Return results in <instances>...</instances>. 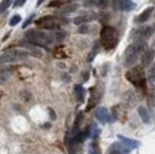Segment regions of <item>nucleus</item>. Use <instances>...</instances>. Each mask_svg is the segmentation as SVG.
I'll return each instance as SVG.
<instances>
[{"label":"nucleus","mask_w":155,"mask_h":154,"mask_svg":"<svg viewBox=\"0 0 155 154\" xmlns=\"http://www.w3.org/2000/svg\"><path fill=\"white\" fill-rule=\"evenodd\" d=\"M26 37L31 44L36 45V46L50 48V45H52V43H53L51 34H48V32H43V30H38V29L28 30L26 34Z\"/></svg>","instance_id":"nucleus-1"},{"label":"nucleus","mask_w":155,"mask_h":154,"mask_svg":"<svg viewBox=\"0 0 155 154\" xmlns=\"http://www.w3.org/2000/svg\"><path fill=\"white\" fill-rule=\"evenodd\" d=\"M147 49L146 43H134L127 46L124 53V66L131 67L137 63L139 56Z\"/></svg>","instance_id":"nucleus-2"},{"label":"nucleus","mask_w":155,"mask_h":154,"mask_svg":"<svg viewBox=\"0 0 155 154\" xmlns=\"http://www.w3.org/2000/svg\"><path fill=\"white\" fill-rule=\"evenodd\" d=\"M29 56V52L22 49H9L0 56V64H13L25 60Z\"/></svg>","instance_id":"nucleus-3"},{"label":"nucleus","mask_w":155,"mask_h":154,"mask_svg":"<svg viewBox=\"0 0 155 154\" xmlns=\"http://www.w3.org/2000/svg\"><path fill=\"white\" fill-rule=\"evenodd\" d=\"M126 79L132 85L137 87H145L146 82V73L141 66H132L125 74Z\"/></svg>","instance_id":"nucleus-4"},{"label":"nucleus","mask_w":155,"mask_h":154,"mask_svg":"<svg viewBox=\"0 0 155 154\" xmlns=\"http://www.w3.org/2000/svg\"><path fill=\"white\" fill-rule=\"evenodd\" d=\"M100 39H101V44L103 45L105 49L114 48L117 39L116 29L111 26H104L100 34Z\"/></svg>","instance_id":"nucleus-5"},{"label":"nucleus","mask_w":155,"mask_h":154,"mask_svg":"<svg viewBox=\"0 0 155 154\" xmlns=\"http://www.w3.org/2000/svg\"><path fill=\"white\" fill-rule=\"evenodd\" d=\"M153 35V28L150 26H143L133 29L131 32L132 39L136 43H146V41Z\"/></svg>","instance_id":"nucleus-6"},{"label":"nucleus","mask_w":155,"mask_h":154,"mask_svg":"<svg viewBox=\"0 0 155 154\" xmlns=\"http://www.w3.org/2000/svg\"><path fill=\"white\" fill-rule=\"evenodd\" d=\"M36 26L41 29L52 30V29H57L60 27V21L53 16H43L36 21Z\"/></svg>","instance_id":"nucleus-7"},{"label":"nucleus","mask_w":155,"mask_h":154,"mask_svg":"<svg viewBox=\"0 0 155 154\" xmlns=\"http://www.w3.org/2000/svg\"><path fill=\"white\" fill-rule=\"evenodd\" d=\"M155 57V50L154 49H146L145 51L141 53V67H148L149 65L153 63Z\"/></svg>","instance_id":"nucleus-8"},{"label":"nucleus","mask_w":155,"mask_h":154,"mask_svg":"<svg viewBox=\"0 0 155 154\" xmlns=\"http://www.w3.org/2000/svg\"><path fill=\"white\" fill-rule=\"evenodd\" d=\"M130 149L126 145H124L123 142H115L112 144L109 148V154H125L129 153Z\"/></svg>","instance_id":"nucleus-9"},{"label":"nucleus","mask_w":155,"mask_h":154,"mask_svg":"<svg viewBox=\"0 0 155 154\" xmlns=\"http://www.w3.org/2000/svg\"><path fill=\"white\" fill-rule=\"evenodd\" d=\"M95 117L101 123H103V124L111 122V116H110L108 109H105V108H98V109H96Z\"/></svg>","instance_id":"nucleus-10"},{"label":"nucleus","mask_w":155,"mask_h":154,"mask_svg":"<svg viewBox=\"0 0 155 154\" xmlns=\"http://www.w3.org/2000/svg\"><path fill=\"white\" fill-rule=\"evenodd\" d=\"M152 13H153V7H148V8H146L142 13H140L138 16H137L136 22H138V23H143V22L148 21L149 18L152 16Z\"/></svg>","instance_id":"nucleus-11"},{"label":"nucleus","mask_w":155,"mask_h":154,"mask_svg":"<svg viewBox=\"0 0 155 154\" xmlns=\"http://www.w3.org/2000/svg\"><path fill=\"white\" fill-rule=\"evenodd\" d=\"M118 6H119V8H120L122 11L130 12V11H132V9L136 7V4H134L132 0H119Z\"/></svg>","instance_id":"nucleus-12"},{"label":"nucleus","mask_w":155,"mask_h":154,"mask_svg":"<svg viewBox=\"0 0 155 154\" xmlns=\"http://www.w3.org/2000/svg\"><path fill=\"white\" fill-rule=\"evenodd\" d=\"M118 138H119V140L123 142L124 145H126L130 149H132V148H137L139 146V141L138 140H132V139H130L127 137H124V136H118Z\"/></svg>","instance_id":"nucleus-13"},{"label":"nucleus","mask_w":155,"mask_h":154,"mask_svg":"<svg viewBox=\"0 0 155 154\" xmlns=\"http://www.w3.org/2000/svg\"><path fill=\"white\" fill-rule=\"evenodd\" d=\"M138 112H139V115H140V117H141V119L143 123L148 124V123L150 122V115H149L148 110L146 109L145 107L140 105V107L138 108Z\"/></svg>","instance_id":"nucleus-14"},{"label":"nucleus","mask_w":155,"mask_h":154,"mask_svg":"<svg viewBox=\"0 0 155 154\" xmlns=\"http://www.w3.org/2000/svg\"><path fill=\"white\" fill-rule=\"evenodd\" d=\"M11 75V70L6 66H0V85L6 82Z\"/></svg>","instance_id":"nucleus-15"},{"label":"nucleus","mask_w":155,"mask_h":154,"mask_svg":"<svg viewBox=\"0 0 155 154\" xmlns=\"http://www.w3.org/2000/svg\"><path fill=\"white\" fill-rule=\"evenodd\" d=\"M150 88L148 90V105L149 108H154L155 107V85L150 84Z\"/></svg>","instance_id":"nucleus-16"},{"label":"nucleus","mask_w":155,"mask_h":154,"mask_svg":"<svg viewBox=\"0 0 155 154\" xmlns=\"http://www.w3.org/2000/svg\"><path fill=\"white\" fill-rule=\"evenodd\" d=\"M74 92H75V96H77L79 102H82L84 99V89L81 85H75L74 86Z\"/></svg>","instance_id":"nucleus-17"},{"label":"nucleus","mask_w":155,"mask_h":154,"mask_svg":"<svg viewBox=\"0 0 155 154\" xmlns=\"http://www.w3.org/2000/svg\"><path fill=\"white\" fill-rule=\"evenodd\" d=\"M95 15L94 14H91V15H84V16H78L74 19V23L75 25H82L84 22H88V21H91V20H94Z\"/></svg>","instance_id":"nucleus-18"},{"label":"nucleus","mask_w":155,"mask_h":154,"mask_svg":"<svg viewBox=\"0 0 155 154\" xmlns=\"http://www.w3.org/2000/svg\"><path fill=\"white\" fill-rule=\"evenodd\" d=\"M12 2H13V0H2L0 2V13H4L5 11H7L9 6L12 5Z\"/></svg>","instance_id":"nucleus-19"},{"label":"nucleus","mask_w":155,"mask_h":154,"mask_svg":"<svg viewBox=\"0 0 155 154\" xmlns=\"http://www.w3.org/2000/svg\"><path fill=\"white\" fill-rule=\"evenodd\" d=\"M89 154H102L101 148H100V146H98V144H97L96 141H94L91 145V147H89Z\"/></svg>","instance_id":"nucleus-20"},{"label":"nucleus","mask_w":155,"mask_h":154,"mask_svg":"<svg viewBox=\"0 0 155 154\" xmlns=\"http://www.w3.org/2000/svg\"><path fill=\"white\" fill-rule=\"evenodd\" d=\"M148 80L150 84H154V81H155V62L153 63L152 67H150L148 71Z\"/></svg>","instance_id":"nucleus-21"},{"label":"nucleus","mask_w":155,"mask_h":154,"mask_svg":"<svg viewBox=\"0 0 155 154\" xmlns=\"http://www.w3.org/2000/svg\"><path fill=\"white\" fill-rule=\"evenodd\" d=\"M20 21H21V15H19V14H15V15H13V18L9 20V26H12V27L16 26Z\"/></svg>","instance_id":"nucleus-22"},{"label":"nucleus","mask_w":155,"mask_h":154,"mask_svg":"<svg viewBox=\"0 0 155 154\" xmlns=\"http://www.w3.org/2000/svg\"><path fill=\"white\" fill-rule=\"evenodd\" d=\"M75 9H77V5H70V6H66L63 9H60V12H73Z\"/></svg>","instance_id":"nucleus-23"},{"label":"nucleus","mask_w":155,"mask_h":154,"mask_svg":"<svg viewBox=\"0 0 155 154\" xmlns=\"http://www.w3.org/2000/svg\"><path fill=\"white\" fill-rule=\"evenodd\" d=\"M96 4L101 7H107V5H108V0H96Z\"/></svg>","instance_id":"nucleus-24"},{"label":"nucleus","mask_w":155,"mask_h":154,"mask_svg":"<svg viewBox=\"0 0 155 154\" xmlns=\"http://www.w3.org/2000/svg\"><path fill=\"white\" fill-rule=\"evenodd\" d=\"M63 2H64V0H56V1L50 4V6H60Z\"/></svg>","instance_id":"nucleus-25"},{"label":"nucleus","mask_w":155,"mask_h":154,"mask_svg":"<svg viewBox=\"0 0 155 154\" xmlns=\"http://www.w3.org/2000/svg\"><path fill=\"white\" fill-rule=\"evenodd\" d=\"M26 2V0H16V2L14 4V7H20V6H22L23 4Z\"/></svg>","instance_id":"nucleus-26"},{"label":"nucleus","mask_w":155,"mask_h":154,"mask_svg":"<svg viewBox=\"0 0 155 154\" xmlns=\"http://www.w3.org/2000/svg\"><path fill=\"white\" fill-rule=\"evenodd\" d=\"M32 18H34V15H31V16H30V18H29V19L27 20L26 22L23 23V27H22V28H27V26H28V25H30V22L32 21Z\"/></svg>","instance_id":"nucleus-27"},{"label":"nucleus","mask_w":155,"mask_h":154,"mask_svg":"<svg viewBox=\"0 0 155 154\" xmlns=\"http://www.w3.org/2000/svg\"><path fill=\"white\" fill-rule=\"evenodd\" d=\"M79 32H88V26H86V25H82V26L80 27V29H79Z\"/></svg>","instance_id":"nucleus-28"},{"label":"nucleus","mask_w":155,"mask_h":154,"mask_svg":"<svg viewBox=\"0 0 155 154\" xmlns=\"http://www.w3.org/2000/svg\"><path fill=\"white\" fill-rule=\"evenodd\" d=\"M49 111H50V114H51L52 119H56V115H54V114H53V110H52L51 108H49Z\"/></svg>","instance_id":"nucleus-29"},{"label":"nucleus","mask_w":155,"mask_h":154,"mask_svg":"<svg viewBox=\"0 0 155 154\" xmlns=\"http://www.w3.org/2000/svg\"><path fill=\"white\" fill-rule=\"evenodd\" d=\"M44 1H45V0H38V1H37V6H39L41 4H43Z\"/></svg>","instance_id":"nucleus-30"},{"label":"nucleus","mask_w":155,"mask_h":154,"mask_svg":"<svg viewBox=\"0 0 155 154\" xmlns=\"http://www.w3.org/2000/svg\"><path fill=\"white\" fill-rule=\"evenodd\" d=\"M153 32H155V23H154V26H153Z\"/></svg>","instance_id":"nucleus-31"},{"label":"nucleus","mask_w":155,"mask_h":154,"mask_svg":"<svg viewBox=\"0 0 155 154\" xmlns=\"http://www.w3.org/2000/svg\"><path fill=\"white\" fill-rule=\"evenodd\" d=\"M153 45H154V49H155V41H154V43H153Z\"/></svg>","instance_id":"nucleus-32"}]
</instances>
